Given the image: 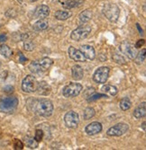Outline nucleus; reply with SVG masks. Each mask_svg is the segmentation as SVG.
Wrapping results in <instances>:
<instances>
[{
  "instance_id": "nucleus-11",
  "label": "nucleus",
  "mask_w": 146,
  "mask_h": 150,
  "mask_svg": "<svg viewBox=\"0 0 146 150\" xmlns=\"http://www.w3.org/2000/svg\"><path fill=\"white\" fill-rule=\"evenodd\" d=\"M50 7L46 5H41L38 6L34 11L33 17L36 19H44L47 18L50 15Z\"/></svg>"
},
{
  "instance_id": "nucleus-27",
  "label": "nucleus",
  "mask_w": 146,
  "mask_h": 150,
  "mask_svg": "<svg viewBox=\"0 0 146 150\" xmlns=\"http://www.w3.org/2000/svg\"><path fill=\"white\" fill-rule=\"evenodd\" d=\"M96 114V112H95V109L92 108V107H88L84 110V112H83V118L84 120H90L91 118H93Z\"/></svg>"
},
{
  "instance_id": "nucleus-15",
  "label": "nucleus",
  "mask_w": 146,
  "mask_h": 150,
  "mask_svg": "<svg viewBox=\"0 0 146 150\" xmlns=\"http://www.w3.org/2000/svg\"><path fill=\"white\" fill-rule=\"evenodd\" d=\"M38 94L41 95H48L51 93V86L46 83L45 81H42L40 83H37L36 90Z\"/></svg>"
},
{
  "instance_id": "nucleus-28",
  "label": "nucleus",
  "mask_w": 146,
  "mask_h": 150,
  "mask_svg": "<svg viewBox=\"0 0 146 150\" xmlns=\"http://www.w3.org/2000/svg\"><path fill=\"white\" fill-rule=\"evenodd\" d=\"M25 143H26V146H27L28 147H30V148H32V149L36 148L39 146V142H37L34 139V138L29 137V136H27V137L25 138Z\"/></svg>"
},
{
  "instance_id": "nucleus-13",
  "label": "nucleus",
  "mask_w": 146,
  "mask_h": 150,
  "mask_svg": "<svg viewBox=\"0 0 146 150\" xmlns=\"http://www.w3.org/2000/svg\"><path fill=\"white\" fill-rule=\"evenodd\" d=\"M69 52V57L73 59L74 61H78V62H85L86 61V58L84 57V55L82 54V52L75 49L74 47H70L68 50Z\"/></svg>"
},
{
  "instance_id": "nucleus-22",
  "label": "nucleus",
  "mask_w": 146,
  "mask_h": 150,
  "mask_svg": "<svg viewBox=\"0 0 146 150\" xmlns=\"http://www.w3.org/2000/svg\"><path fill=\"white\" fill-rule=\"evenodd\" d=\"M38 61H39L40 66H41V67H42L43 71L48 70L50 67L52 66V64H53V61H52V59H50V58H48V57L43 58V59H41L38 60Z\"/></svg>"
},
{
  "instance_id": "nucleus-5",
  "label": "nucleus",
  "mask_w": 146,
  "mask_h": 150,
  "mask_svg": "<svg viewBox=\"0 0 146 150\" xmlns=\"http://www.w3.org/2000/svg\"><path fill=\"white\" fill-rule=\"evenodd\" d=\"M82 89H83V86L79 83H70L63 88L62 94L66 98L76 97L81 93Z\"/></svg>"
},
{
  "instance_id": "nucleus-16",
  "label": "nucleus",
  "mask_w": 146,
  "mask_h": 150,
  "mask_svg": "<svg viewBox=\"0 0 146 150\" xmlns=\"http://www.w3.org/2000/svg\"><path fill=\"white\" fill-rule=\"evenodd\" d=\"M91 19H92V12H91V10L87 9L79 13L78 18V23L79 25L85 24V23H88Z\"/></svg>"
},
{
  "instance_id": "nucleus-19",
  "label": "nucleus",
  "mask_w": 146,
  "mask_h": 150,
  "mask_svg": "<svg viewBox=\"0 0 146 150\" xmlns=\"http://www.w3.org/2000/svg\"><path fill=\"white\" fill-rule=\"evenodd\" d=\"M71 76H72V78L77 80V81L81 80L83 78V76H84L83 69L79 65L73 66L72 69H71Z\"/></svg>"
},
{
  "instance_id": "nucleus-7",
  "label": "nucleus",
  "mask_w": 146,
  "mask_h": 150,
  "mask_svg": "<svg viewBox=\"0 0 146 150\" xmlns=\"http://www.w3.org/2000/svg\"><path fill=\"white\" fill-rule=\"evenodd\" d=\"M119 50L122 54H124L130 59H134L137 55V50L135 46L128 42H123L119 46Z\"/></svg>"
},
{
  "instance_id": "nucleus-8",
  "label": "nucleus",
  "mask_w": 146,
  "mask_h": 150,
  "mask_svg": "<svg viewBox=\"0 0 146 150\" xmlns=\"http://www.w3.org/2000/svg\"><path fill=\"white\" fill-rule=\"evenodd\" d=\"M128 129H129L128 124L124 123V122H120V123H117L115 126L108 129L107 134L110 136V137H120V136L125 134L128 131Z\"/></svg>"
},
{
  "instance_id": "nucleus-23",
  "label": "nucleus",
  "mask_w": 146,
  "mask_h": 150,
  "mask_svg": "<svg viewBox=\"0 0 146 150\" xmlns=\"http://www.w3.org/2000/svg\"><path fill=\"white\" fill-rule=\"evenodd\" d=\"M29 69L32 73L33 74H39V73H42L43 72L41 66L39 64V61L38 60H35V61H32L30 64H29Z\"/></svg>"
},
{
  "instance_id": "nucleus-4",
  "label": "nucleus",
  "mask_w": 146,
  "mask_h": 150,
  "mask_svg": "<svg viewBox=\"0 0 146 150\" xmlns=\"http://www.w3.org/2000/svg\"><path fill=\"white\" fill-rule=\"evenodd\" d=\"M91 33V26L88 24H81L77 29L73 30L71 34V39L75 42H80V40L88 37Z\"/></svg>"
},
{
  "instance_id": "nucleus-24",
  "label": "nucleus",
  "mask_w": 146,
  "mask_h": 150,
  "mask_svg": "<svg viewBox=\"0 0 146 150\" xmlns=\"http://www.w3.org/2000/svg\"><path fill=\"white\" fill-rule=\"evenodd\" d=\"M82 2H83V0H67V1L62 3V6L65 8L71 9V8H75V7L78 6L80 5L79 3H82Z\"/></svg>"
},
{
  "instance_id": "nucleus-40",
  "label": "nucleus",
  "mask_w": 146,
  "mask_h": 150,
  "mask_svg": "<svg viewBox=\"0 0 146 150\" xmlns=\"http://www.w3.org/2000/svg\"><path fill=\"white\" fill-rule=\"evenodd\" d=\"M32 2H36V1H38V0H31Z\"/></svg>"
},
{
  "instance_id": "nucleus-35",
  "label": "nucleus",
  "mask_w": 146,
  "mask_h": 150,
  "mask_svg": "<svg viewBox=\"0 0 146 150\" xmlns=\"http://www.w3.org/2000/svg\"><path fill=\"white\" fill-rule=\"evenodd\" d=\"M18 55H19V62L20 63H24L25 61H27V59L24 56V54L22 52H19Z\"/></svg>"
},
{
  "instance_id": "nucleus-14",
  "label": "nucleus",
  "mask_w": 146,
  "mask_h": 150,
  "mask_svg": "<svg viewBox=\"0 0 146 150\" xmlns=\"http://www.w3.org/2000/svg\"><path fill=\"white\" fill-rule=\"evenodd\" d=\"M82 52V54L84 55V57L86 58V59H89V60H93L96 58V51L95 49L93 48L90 45H82L80 46V49H79Z\"/></svg>"
},
{
  "instance_id": "nucleus-9",
  "label": "nucleus",
  "mask_w": 146,
  "mask_h": 150,
  "mask_svg": "<svg viewBox=\"0 0 146 150\" xmlns=\"http://www.w3.org/2000/svg\"><path fill=\"white\" fill-rule=\"evenodd\" d=\"M36 78L32 75L26 76L22 82V90L24 93H33L36 90Z\"/></svg>"
},
{
  "instance_id": "nucleus-30",
  "label": "nucleus",
  "mask_w": 146,
  "mask_h": 150,
  "mask_svg": "<svg viewBox=\"0 0 146 150\" xmlns=\"http://www.w3.org/2000/svg\"><path fill=\"white\" fill-rule=\"evenodd\" d=\"M145 53H146V50H145V49H142L139 53H137L136 57L134 59L137 64H142V63H143V61L145 60V57H146V54H145Z\"/></svg>"
},
{
  "instance_id": "nucleus-29",
  "label": "nucleus",
  "mask_w": 146,
  "mask_h": 150,
  "mask_svg": "<svg viewBox=\"0 0 146 150\" xmlns=\"http://www.w3.org/2000/svg\"><path fill=\"white\" fill-rule=\"evenodd\" d=\"M112 59H113V60L115 63H117L119 65H125L126 64L125 59L121 55V54H118V53H115V52L113 55H112Z\"/></svg>"
},
{
  "instance_id": "nucleus-37",
  "label": "nucleus",
  "mask_w": 146,
  "mask_h": 150,
  "mask_svg": "<svg viewBox=\"0 0 146 150\" xmlns=\"http://www.w3.org/2000/svg\"><path fill=\"white\" fill-rule=\"evenodd\" d=\"M144 43H145V40H139L138 42H136V44H135V48L136 49H139V48H141L142 46H143L144 45Z\"/></svg>"
},
{
  "instance_id": "nucleus-39",
  "label": "nucleus",
  "mask_w": 146,
  "mask_h": 150,
  "mask_svg": "<svg viewBox=\"0 0 146 150\" xmlns=\"http://www.w3.org/2000/svg\"><path fill=\"white\" fill-rule=\"evenodd\" d=\"M142 129H143V130H145V121L142 122Z\"/></svg>"
},
{
  "instance_id": "nucleus-10",
  "label": "nucleus",
  "mask_w": 146,
  "mask_h": 150,
  "mask_svg": "<svg viewBox=\"0 0 146 150\" xmlns=\"http://www.w3.org/2000/svg\"><path fill=\"white\" fill-rule=\"evenodd\" d=\"M65 124L70 129H76L79 123V116L74 111H70L64 116Z\"/></svg>"
},
{
  "instance_id": "nucleus-36",
  "label": "nucleus",
  "mask_w": 146,
  "mask_h": 150,
  "mask_svg": "<svg viewBox=\"0 0 146 150\" xmlns=\"http://www.w3.org/2000/svg\"><path fill=\"white\" fill-rule=\"evenodd\" d=\"M4 92L6 93H13L14 92V87L12 86H7L4 88Z\"/></svg>"
},
{
  "instance_id": "nucleus-1",
  "label": "nucleus",
  "mask_w": 146,
  "mask_h": 150,
  "mask_svg": "<svg viewBox=\"0 0 146 150\" xmlns=\"http://www.w3.org/2000/svg\"><path fill=\"white\" fill-rule=\"evenodd\" d=\"M35 112L42 117H50L53 112V104L51 101L46 98H42L36 102L34 106Z\"/></svg>"
},
{
  "instance_id": "nucleus-3",
  "label": "nucleus",
  "mask_w": 146,
  "mask_h": 150,
  "mask_svg": "<svg viewBox=\"0 0 146 150\" xmlns=\"http://www.w3.org/2000/svg\"><path fill=\"white\" fill-rule=\"evenodd\" d=\"M18 106V99L15 96H7L0 100V110L3 112H13Z\"/></svg>"
},
{
  "instance_id": "nucleus-12",
  "label": "nucleus",
  "mask_w": 146,
  "mask_h": 150,
  "mask_svg": "<svg viewBox=\"0 0 146 150\" xmlns=\"http://www.w3.org/2000/svg\"><path fill=\"white\" fill-rule=\"evenodd\" d=\"M102 124L98 121H93L85 128V132L88 136H94L102 131Z\"/></svg>"
},
{
  "instance_id": "nucleus-34",
  "label": "nucleus",
  "mask_w": 146,
  "mask_h": 150,
  "mask_svg": "<svg viewBox=\"0 0 146 150\" xmlns=\"http://www.w3.org/2000/svg\"><path fill=\"white\" fill-rule=\"evenodd\" d=\"M14 146H15V149H23L24 148V144H23V142L21 140L16 139Z\"/></svg>"
},
{
  "instance_id": "nucleus-2",
  "label": "nucleus",
  "mask_w": 146,
  "mask_h": 150,
  "mask_svg": "<svg viewBox=\"0 0 146 150\" xmlns=\"http://www.w3.org/2000/svg\"><path fill=\"white\" fill-rule=\"evenodd\" d=\"M103 13L108 21L115 23L120 16V8L116 4L108 3L103 7Z\"/></svg>"
},
{
  "instance_id": "nucleus-33",
  "label": "nucleus",
  "mask_w": 146,
  "mask_h": 150,
  "mask_svg": "<svg viewBox=\"0 0 146 150\" xmlns=\"http://www.w3.org/2000/svg\"><path fill=\"white\" fill-rule=\"evenodd\" d=\"M24 49L26 51H32L34 49V44L30 40H24Z\"/></svg>"
},
{
  "instance_id": "nucleus-25",
  "label": "nucleus",
  "mask_w": 146,
  "mask_h": 150,
  "mask_svg": "<svg viewBox=\"0 0 146 150\" xmlns=\"http://www.w3.org/2000/svg\"><path fill=\"white\" fill-rule=\"evenodd\" d=\"M119 106H120L122 111L125 112V111L129 110V109L131 108L132 103H131V101H130V99L128 97H124V98L121 99L120 103H119Z\"/></svg>"
},
{
  "instance_id": "nucleus-26",
  "label": "nucleus",
  "mask_w": 146,
  "mask_h": 150,
  "mask_svg": "<svg viewBox=\"0 0 146 150\" xmlns=\"http://www.w3.org/2000/svg\"><path fill=\"white\" fill-rule=\"evenodd\" d=\"M0 54L5 58H10L13 54V50L7 45H1L0 46Z\"/></svg>"
},
{
  "instance_id": "nucleus-32",
  "label": "nucleus",
  "mask_w": 146,
  "mask_h": 150,
  "mask_svg": "<svg viewBox=\"0 0 146 150\" xmlns=\"http://www.w3.org/2000/svg\"><path fill=\"white\" fill-rule=\"evenodd\" d=\"M43 131L42 129H36L35 130V135H34V139L37 142H41L43 139Z\"/></svg>"
},
{
  "instance_id": "nucleus-21",
  "label": "nucleus",
  "mask_w": 146,
  "mask_h": 150,
  "mask_svg": "<svg viewBox=\"0 0 146 150\" xmlns=\"http://www.w3.org/2000/svg\"><path fill=\"white\" fill-rule=\"evenodd\" d=\"M101 91L105 93V94H108L110 95V96H115V95L117 94L118 90L115 86H111V85H105L102 86Z\"/></svg>"
},
{
  "instance_id": "nucleus-17",
  "label": "nucleus",
  "mask_w": 146,
  "mask_h": 150,
  "mask_svg": "<svg viewBox=\"0 0 146 150\" xmlns=\"http://www.w3.org/2000/svg\"><path fill=\"white\" fill-rule=\"evenodd\" d=\"M132 115H134V117L136 119H142V118L145 117V115H146V103L145 102L141 103L135 109Z\"/></svg>"
},
{
  "instance_id": "nucleus-41",
  "label": "nucleus",
  "mask_w": 146,
  "mask_h": 150,
  "mask_svg": "<svg viewBox=\"0 0 146 150\" xmlns=\"http://www.w3.org/2000/svg\"><path fill=\"white\" fill-rule=\"evenodd\" d=\"M1 65H2V64H1V61H0V67H1Z\"/></svg>"
},
{
  "instance_id": "nucleus-18",
  "label": "nucleus",
  "mask_w": 146,
  "mask_h": 150,
  "mask_svg": "<svg viewBox=\"0 0 146 150\" xmlns=\"http://www.w3.org/2000/svg\"><path fill=\"white\" fill-rule=\"evenodd\" d=\"M48 27H49L48 20L44 18V19H39L36 23H34L33 25V29L35 32H42L48 29Z\"/></svg>"
},
{
  "instance_id": "nucleus-6",
  "label": "nucleus",
  "mask_w": 146,
  "mask_h": 150,
  "mask_svg": "<svg viewBox=\"0 0 146 150\" xmlns=\"http://www.w3.org/2000/svg\"><path fill=\"white\" fill-rule=\"evenodd\" d=\"M110 69L108 67H100L95 71L93 75V79L98 84H105L107 83V81L109 76Z\"/></svg>"
},
{
  "instance_id": "nucleus-20",
  "label": "nucleus",
  "mask_w": 146,
  "mask_h": 150,
  "mask_svg": "<svg viewBox=\"0 0 146 150\" xmlns=\"http://www.w3.org/2000/svg\"><path fill=\"white\" fill-rule=\"evenodd\" d=\"M72 16V13L69 12V11H62V10H58L55 12L54 13V17L57 20L60 21H65V20H68L70 17H71Z\"/></svg>"
},
{
  "instance_id": "nucleus-31",
  "label": "nucleus",
  "mask_w": 146,
  "mask_h": 150,
  "mask_svg": "<svg viewBox=\"0 0 146 150\" xmlns=\"http://www.w3.org/2000/svg\"><path fill=\"white\" fill-rule=\"evenodd\" d=\"M103 97H107V94L105 93H96V94H91L89 97L87 98L88 102H93V101H96L98 99H100V98H103Z\"/></svg>"
},
{
  "instance_id": "nucleus-38",
  "label": "nucleus",
  "mask_w": 146,
  "mask_h": 150,
  "mask_svg": "<svg viewBox=\"0 0 146 150\" xmlns=\"http://www.w3.org/2000/svg\"><path fill=\"white\" fill-rule=\"evenodd\" d=\"M7 40V36L6 34H0V43L5 42Z\"/></svg>"
}]
</instances>
